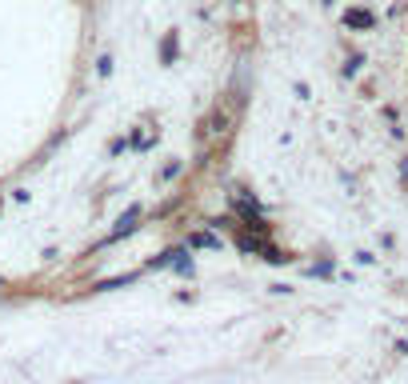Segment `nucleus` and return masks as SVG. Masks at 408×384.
I'll return each mask as SVG.
<instances>
[{"label":"nucleus","mask_w":408,"mask_h":384,"mask_svg":"<svg viewBox=\"0 0 408 384\" xmlns=\"http://www.w3.org/2000/svg\"><path fill=\"white\" fill-rule=\"evenodd\" d=\"M236 248H240V253H265V261H272V264H285L288 261L280 248H272V244L260 241V236H240V241H236Z\"/></svg>","instance_id":"obj_1"},{"label":"nucleus","mask_w":408,"mask_h":384,"mask_svg":"<svg viewBox=\"0 0 408 384\" xmlns=\"http://www.w3.org/2000/svg\"><path fill=\"white\" fill-rule=\"evenodd\" d=\"M345 24H348V29H372V24H377V16H372L368 9H348L345 12Z\"/></svg>","instance_id":"obj_2"},{"label":"nucleus","mask_w":408,"mask_h":384,"mask_svg":"<svg viewBox=\"0 0 408 384\" xmlns=\"http://www.w3.org/2000/svg\"><path fill=\"white\" fill-rule=\"evenodd\" d=\"M193 244H196V248H220V241H216L213 233H196Z\"/></svg>","instance_id":"obj_3"},{"label":"nucleus","mask_w":408,"mask_h":384,"mask_svg":"<svg viewBox=\"0 0 408 384\" xmlns=\"http://www.w3.org/2000/svg\"><path fill=\"white\" fill-rule=\"evenodd\" d=\"M173 56H176V41L168 36V41H164V61H173Z\"/></svg>","instance_id":"obj_4"}]
</instances>
